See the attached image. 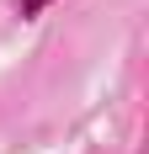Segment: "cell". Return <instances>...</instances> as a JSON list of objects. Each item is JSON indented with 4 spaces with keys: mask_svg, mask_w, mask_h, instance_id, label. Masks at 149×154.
<instances>
[{
    "mask_svg": "<svg viewBox=\"0 0 149 154\" xmlns=\"http://www.w3.org/2000/svg\"><path fill=\"white\" fill-rule=\"evenodd\" d=\"M43 5H48V0H16V16H27V21H32V16L43 11Z\"/></svg>",
    "mask_w": 149,
    "mask_h": 154,
    "instance_id": "obj_1",
    "label": "cell"
}]
</instances>
